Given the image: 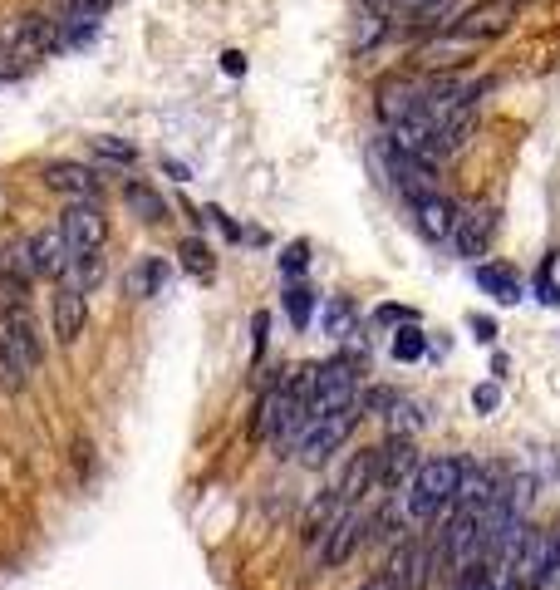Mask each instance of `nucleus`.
<instances>
[{
  "instance_id": "1a4fd4ad",
  "label": "nucleus",
  "mask_w": 560,
  "mask_h": 590,
  "mask_svg": "<svg viewBox=\"0 0 560 590\" xmlns=\"http://www.w3.org/2000/svg\"><path fill=\"white\" fill-rule=\"evenodd\" d=\"M59 232H64V241L74 246V256H94V251L109 241V217H104L99 202H74V207L64 212Z\"/></svg>"
},
{
  "instance_id": "393cba45",
  "label": "nucleus",
  "mask_w": 560,
  "mask_h": 590,
  "mask_svg": "<svg viewBox=\"0 0 560 590\" xmlns=\"http://www.w3.org/2000/svg\"><path fill=\"white\" fill-rule=\"evenodd\" d=\"M177 256H182V266H187L192 276H202V281L217 271V261H212V251H207L202 241H182V251H177Z\"/></svg>"
},
{
  "instance_id": "6ab92c4d",
  "label": "nucleus",
  "mask_w": 560,
  "mask_h": 590,
  "mask_svg": "<svg viewBox=\"0 0 560 590\" xmlns=\"http://www.w3.org/2000/svg\"><path fill=\"white\" fill-rule=\"evenodd\" d=\"M163 281H168V261L148 256V261H138V266L128 271L123 291L133 295V300H148V295H158V291H163Z\"/></svg>"
},
{
  "instance_id": "f704fd0d",
  "label": "nucleus",
  "mask_w": 560,
  "mask_h": 590,
  "mask_svg": "<svg viewBox=\"0 0 560 590\" xmlns=\"http://www.w3.org/2000/svg\"><path fill=\"white\" fill-rule=\"evenodd\" d=\"M457 590H482V581H467V586H457Z\"/></svg>"
},
{
  "instance_id": "b1692460",
  "label": "nucleus",
  "mask_w": 560,
  "mask_h": 590,
  "mask_svg": "<svg viewBox=\"0 0 560 590\" xmlns=\"http://www.w3.org/2000/svg\"><path fill=\"white\" fill-rule=\"evenodd\" d=\"M89 148H94L99 158L118 163V168H133V163H138V148H133V143H123V138H109V133H104V138H89Z\"/></svg>"
},
{
  "instance_id": "5701e85b",
  "label": "nucleus",
  "mask_w": 560,
  "mask_h": 590,
  "mask_svg": "<svg viewBox=\"0 0 560 590\" xmlns=\"http://www.w3.org/2000/svg\"><path fill=\"white\" fill-rule=\"evenodd\" d=\"M536 590H560V522L546 531V566L536 576Z\"/></svg>"
},
{
  "instance_id": "4be33fe9",
  "label": "nucleus",
  "mask_w": 560,
  "mask_h": 590,
  "mask_svg": "<svg viewBox=\"0 0 560 590\" xmlns=\"http://www.w3.org/2000/svg\"><path fill=\"white\" fill-rule=\"evenodd\" d=\"M423 354H428V335L408 320V325L393 335V359H398V364H413V359H423Z\"/></svg>"
},
{
  "instance_id": "f03ea898",
  "label": "nucleus",
  "mask_w": 560,
  "mask_h": 590,
  "mask_svg": "<svg viewBox=\"0 0 560 590\" xmlns=\"http://www.w3.org/2000/svg\"><path fill=\"white\" fill-rule=\"evenodd\" d=\"M45 364V340L35 330V320L25 310H5L0 315V379L10 389H25V379Z\"/></svg>"
},
{
  "instance_id": "7ed1b4c3",
  "label": "nucleus",
  "mask_w": 560,
  "mask_h": 590,
  "mask_svg": "<svg viewBox=\"0 0 560 590\" xmlns=\"http://www.w3.org/2000/svg\"><path fill=\"white\" fill-rule=\"evenodd\" d=\"M359 418H364V413H359V404H349V409H330V413H315V418H310V428L300 433V443H295L290 453H295L305 468H320V463H330L339 448L349 443V433L359 428Z\"/></svg>"
},
{
  "instance_id": "c756f323",
  "label": "nucleus",
  "mask_w": 560,
  "mask_h": 590,
  "mask_svg": "<svg viewBox=\"0 0 560 590\" xmlns=\"http://www.w3.org/2000/svg\"><path fill=\"white\" fill-rule=\"evenodd\" d=\"M374 320H379V325H408V320H418V315H413V310H403V305H379V310H374Z\"/></svg>"
},
{
  "instance_id": "a878e982",
  "label": "nucleus",
  "mask_w": 560,
  "mask_h": 590,
  "mask_svg": "<svg viewBox=\"0 0 560 590\" xmlns=\"http://www.w3.org/2000/svg\"><path fill=\"white\" fill-rule=\"evenodd\" d=\"M349 325H354V305H349V300H335V305L325 310V330H330L335 340H344Z\"/></svg>"
},
{
  "instance_id": "9b49d317",
  "label": "nucleus",
  "mask_w": 560,
  "mask_h": 590,
  "mask_svg": "<svg viewBox=\"0 0 560 590\" xmlns=\"http://www.w3.org/2000/svg\"><path fill=\"white\" fill-rule=\"evenodd\" d=\"M89 325V300L79 286H59L55 300H50V330H55L59 345H74Z\"/></svg>"
},
{
  "instance_id": "f257e3e1",
  "label": "nucleus",
  "mask_w": 560,
  "mask_h": 590,
  "mask_svg": "<svg viewBox=\"0 0 560 590\" xmlns=\"http://www.w3.org/2000/svg\"><path fill=\"white\" fill-rule=\"evenodd\" d=\"M462 472H467V463L452 458V453L448 458H423V463L413 468V477L403 482V517H408L413 527L438 522L452 507V492H457Z\"/></svg>"
},
{
  "instance_id": "473e14b6",
  "label": "nucleus",
  "mask_w": 560,
  "mask_h": 590,
  "mask_svg": "<svg viewBox=\"0 0 560 590\" xmlns=\"http://www.w3.org/2000/svg\"><path fill=\"white\" fill-rule=\"evenodd\" d=\"M364 10H374V15H393V0H359Z\"/></svg>"
},
{
  "instance_id": "72a5a7b5",
  "label": "nucleus",
  "mask_w": 560,
  "mask_h": 590,
  "mask_svg": "<svg viewBox=\"0 0 560 590\" xmlns=\"http://www.w3.org/2000/svg\"><path fill=\"white\" fill-rule=\"evenodd\" d=\"M511 5H516V10H531V5H536V0H511Z\"/></svg>"
},
{
  "instance_id": "dca6fc26",
  "label": "nucleus",
  "mask_w": 560,
  "mask_h": 590,
  "mask_svg": "<svg viewBox=\"0 0 560 590\" xmlns=\"http://www.w3.org/2000/svg\"><path fill=\"white\" fill-rule=\"evenodd\" d=\"M335 492L344 507H359V502L374 492V448H359V453L349 458V468H344V477L335 482Z\"/></svg>"
},
{
  "instance_id": "20e7f679",
  "label": "nucleus",
  "mask_w": 560,
  "mask_h": 590,
  "mask_svg": "<svg viewBox=\"0 0 560 590\" xmlns=\"http://www.w3.org/2000/svg\"><path fill=\"white\" fill-rule=\"evenodd\" d=\"M502 232V207L477 202V207H457V227H452V246L462 261H482L492 251V241Z\"/></svg>"
},
{
  "instance_id": "6e6552de",
  "label": "nucleus",
  "mask_w": 560,
  "mask_h": 590,
  "mask_svg": "<svg viewBox=\"0 0 560 590\" xmlns=\"http://www.w3.org/2000/svg\"><path fill=\"white\" fill-rule=\"evenodd\" d=\"M516 5L511 0H477V5H467L462 15H457V25L452 30H462L467 40H477V45H497L506 30L516 25Z\"/></svg>"
},
{
  "instance_id": "39448f33",
  "label": "nucleus",
  "mask_w": 560,
  "mask_h": 590,
  "mask_svg": "<svg viewBox=\"0 0 560 590\" xmlns=\"http://www.w3.org/2000/svg\"><path fill=\"white\" fill-rule=\"evenodd\" d=\"M487 45L467 40L462 30H443V35H428L408 50V69H467L472 55H482Z\"/></svg>"
},
{
  "instance_id": "423d86ee",
  "label": "nucleus",
  "mask_w": 560,
  "mask_h": 590,
  "mask_svg": "<svg viewBox=\"0 0 560 590\" xmlns=\"http://www.w3.org/2000/svg\"><path fill=\"white\" fill-rule=\"evenodd\" d=\"M349 404H359V364L344 354L330 364H315V413L349 409Z\"/></svg>"
},
{
  "instance_id": "aec40b11",
  "label": "nucleus",
  "mask_w": 560,
  "mask_h": 590,
  "mask_svg": "<svg viewBox=\"0 0 560 590\" xmlns=\"http://www.w3.org/2000/svg\"><path fill=\"white\" fill-rule=\"evenodd\" d=\"M477 286L492 291L502 305H516V300H521V281H516L511 266H477Z\"/></svg>"
},
{
  "instance_id": "bb28decb",
  "label": "nucleus",
  "mask_w": 560,
  "mask_h": 590,
  "mask_svg": "<svg viewBox=\"0 0 560 590\" xmlns=\"http://www.w3.org/2000/svg\"><path fill=\"white\" fill-rule=\"evenodd\" d=\"M418 423H428V413L418 409V404H393V433H408L413 438Z\"/></svg>"
},
{
  "instance_id": "9d476101",
  "label": "nucleus",
  "mask_w": 560,
  "mask_h": 590,
  "mask_svg": "<svg viewBox=\"0 0 560 590\" xmlns=\"http://www.w3.org/2000/svg\"><path fill=\"white\" fill-rule=\"evenodd\" d=\"M408 207H413V222H418V232L428 236V241H448L452 227H457V202H452L448 192H438V187L418 192Z\"/></svg>"
},
{
  "instance_id": "412c9836",
  "label": "nucleus",
  "mask_w": 560,
  "mask_h": 590,
  "mask_svg": "<svg viewBox=\"0 0 560 590\" xmlns=\"http://www.w3.org/2000/svg\"><path fill=\"white\" fill-rule=\"evenodd\" d=\"M285 315H290V325H295V330H305V325H310V315H315V291H310V286H300V281H295V286H285Z\"/></svg>"
},
{
  "instance_id": "2eb2a0df",
  "label": "nucleus",
  "mask_w": 560,
  "mask_h": 590,
  "mask_svg": "<svg viewBox=\"0 0 560 590\" xmlns=\"http://www.w3.org/2000/svg\"><path fill=\"white\" fill-rule=\"evenodd\" d=\"M30 261H35V276H64L69 271V261H74V246L64 241L59 227L50 232H35L30 236Z\"/></svg>"
},
{
  "instance_id": "ddd939ff",
  "label": "nucleus",
  "mask_w": 560,
  "mask_h": 590,
  "mask_svg": "<svg viewBox=\"0 0 560 590\" xmlns=\"http://www.w3.org/2000/svg\"><path fill=\"white\" fill-rule=\"evenodd\" d=\"M45 187L59 197H74V202H99V173L84 168V163H50L45 168Z\"/></svg>"
},
{
  "instance_id": "cd10ccee",
  "label": "nucleus",
  "mask_w": 560,
  "mask_h": 590,
  "mask_svg": "<svg viewBox=\"0 0 560 590\" xmlns=\"http://www.w3.org/2000/svg\"><path fill=\"white\" fill-rule=\"evenodd\" d=\"M305 266H310V246H305V241L285 246V256H280V271H285V276H300Z\"/></svg>"
},
{
  "instance_id": "2f4dec72",
  "label": "nucleus",
  "mask_w": 560,
  "mask_h": 590,
  "mask_svg": "<svg viewBox=\"0 0 560 590\" xmlns=\"http://www.w3.org/2000/svg\"><path fill=\"white\" fill-rule=\"evenodd\" d=\"M472 330H477V340H487V345L497 340V325H492L487 315H472Z\"/></svg>"
},
{
  "instance_id": "7c9ffc66",
  "label": "nucleus",
  "mask_w": 560,
  "mask_h": 590,
  "mask_svg": "<svg viewBox=\"0 0 560 590\" xmlns=\"http://www.w3.org/2000/svg\"><path fill=\"white\" fill-rule=\"evenodd\" d=\"M472 404H477V409H482V413H492V409H497V404H502V389H497V384H482V389L472 394Z\"/></svg>"
},
{
  "instance_id": "f3484780",
  "label": "nucleus",
  "mask_w": 560,
  "mask_h": 590,
  "mask_svg": "<svg viewBox=\"0 0 560 590\" xmlns=\"http://www.w3.org/2000/svg\"><path fill=\"white\" fill-rule=\"evenodd\" d=\"M344 512H349V507L339 502V492H335V487H325V492L310 502V512H305V541H315V546H320V541H325V531L335 527Z\"/></svg>"
},
{
  "instance_id": "f8f14e48",
  "label": "nucleus",
  "mask_w": 560,
  "mask_h": 590,
  "mask_svg": "<svg viewBox=\"0 0 560 590\" xmlns=\"http://www.w3.org/2000/svg\"><path fill=\"white\" fill-rule=\"evenodd\" d=\"M364 536H369V517L349 507L335 527L325 531V541H320V561H325V566H344V561L364 546Z\"/></svg>"
},
{
  "instance_id": "0eeeda50",
  "label": "nucleus",
  "mask_w": 560,
  "mask_h": 590,
  "mask_svg": "<svg viewBox=\"0 0 560 590\" xmlns=\"http://www.w3.org/2000/svg\"><path fill=\"white\" fill-rule=\"evenodd\" d=\"M423 458H418V443L408 438V433H393L384 438L379 448H374V492H398L413 468H418Z\"/></svg>"
},
{
  "instance_id": "a211bd4d",
  "label": "nucleus",
  "mask_w": 560,
  "mask_h": 590,
  "mask_svg": "<svg viewBox=\"0 0 560 590\" xmlns=\"http://www.w3.org/2000/svg\"><path fill=\"white\" fill-rule=\"evenodd\" d=\"M123 202H128V212H133L138 222H148V227L168 222V202H163L148 182H128V187H123Z\"/></svg>"
},
{
  "instance_id": "4468645a",
  "label": "nucleus",
  "mask_w": 560,
  "mask_h": 590,
  "mask_svg": "<svg viewBox=\"0 0 560 590\" xmlns=\"http://www.w3.org/2000/svg\"><path fill=\"white\" fill-rule=\"evenodd\" d=\"M290 413H295L290 389H285V384H271V389L261 394L256 413H251V438H280V428L290 423Z\"/></svg>"
},
{
  "instance_id": "c85d7f7f",
  "label": "nucleus",
  "mask_w": 560,
  "mask_h": 590,
  "mask_svg": "<svg viewBox=\"0 0 560 590\" xmlns=\"http://www.w3.org/2000/svg\"><path fill=\"white\" fill-rule=\"evenodd\" d=\"M433 5H443V0H393V15H389V20H408V15H423V10H433Z\"/></svg>"
}]
</instances>
